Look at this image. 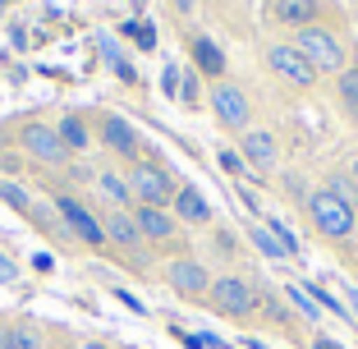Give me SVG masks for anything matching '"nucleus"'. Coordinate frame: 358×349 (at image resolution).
<instances>
[{
  "instance_id": "nucleus-1",
  "label": "nucleus",
  "mask_w": 358,
  "mask_h": 349,
  "mask_svg": "<svg viewBox=\"0 0 358 349\" xmlns=\"http://www.w3.org/2000/svg\"><path fill=\"white\" fill-rule=\"evenodd\" d=\"M202 308H211L216 318L248 322V318H257V308H262V290L239 271L211 276V290H207V299H202Z\"/></svg>"
},
{
  "instance_id": "nucleus-2",
  "label": "nucleus",
  "mask_w": 358,
  "mask_h": 349,
  "mask_svg": "<svg viewBox=\"0 0 358 349\" xmlns=\"http://www.w3.org/2000/svg\"><path fill=\"white\" fill-rule=\"evenodd\" d=\"M51 207H55V216H60V225L69 230V239L83 243L87 253H106V248H110V243H106L101 216H96L83 198H74V193H60V189H55V193H51Z\"/></svg>"
},
{
  "instance_id": "nucleus-3",
  "label": "nucleus",
  "mask_w": 358,
  "mask_h": 349,
  "mask_svg": "<svg viewBox=\"0 0 358 349\" xmlns=\"http://www.w3.org/2000/svg\"><path fill=\"white\" fill-rule=\"evenodd\" d=\"M294 46H299V55H303V60H308V64L317 69V78H322V74H331V78H336L340 69L349 64L345 37H340L336 28H327V23H313V28H299V32H294Z\"/></svg>"
},
{
  "instance_id": "nucleus-4",
  "label": "nucleus",
  "mask_w": 358,
  "mask_h": 349,
  "mask_svg": "<svg viewBox=\"0 0 358 349\" xmlns=\"http://www.w3.org/2000/svg\"><path fill=\"white\" fill-rule=\"evenodd\" d=\"M101 225H106V243L120 253V262L134 276H148L152 253H148V243H143V230H138L134 212H101Z\"/></svg>"
},
{
  "instance_id": "nucleus-5",
  "label": "nucleus",
  "mask_w": 358,
  "mask_h": 349,
  "mask_svg": "<svg viewBox=\"0 0 358 349\" xmlns=\"http://www.w3.org/2000/svg\"><path fill=\"white\" fill-rule=\"evenodd\" d=\"M129 180V193H134V207H170L179 193V184L170 180V170L161 166L157 157H143L124 170Z\"/></svg>"
},
{
  "instance_id": "nucleus-6",
  "label": "nucleus",
  "mask_w": 358,
  "mask_h": 349,
  "mask_svg": "<svg viewBox=\"0 0 358 349\" xmlns=\"http://www.w3.org/2000/svg\"><path fill=\"white\" fill-rule=\"evenodd\" d=\"M303 207H308V221H313V230L322 234V239H331V243H345L349 234H354V225H358L354 207H349V202H340L331 189L308 193Z\"/></svg>"
},
{
  "instance_id": "nucleus-7",
  "label": "nucleus",
  "mask_w": 358,
  "mask_h": 349,
  "mask_svg": "<svg viewBox=\"0 0 358 349\" xmlns=\"http://www.w3.org/2000/svg\"><path fill=\"white\" fill-rule=\"evenodd\" d=\"M92 138L101 143L110 157H120L124 166H134V161L148 157V148H143V138H138V129L129 124L124 115H115V111H96L92 115Z\"/></svg>"
},
{
  "instance_id": "nucleus-8",
  "label": "nucleus",
  "mask_w": 358,
  "mask_h": 349,
  "mask_svg": "<svg viewBox=\"0 0 358 349\" xmlns=\"http://www.w3.org/2000/svg\"><path fill=\"white\" fill-rule=\"evenodd\" d=\"M14 143H19L23 152H28L37 166H69V148L60 143V134H55V124H42V120H23L19 129H14Z\"/></svg>"
},
{
  "instance_id": "nucleus-9",
  "label": "nucleus",
  "mask_w": 358,
  "mask_h": 349,
  "mask_svg": "<svg viewBox=\"0 0 358 349\" xmlns=\"http://www.w3.org/2000/svg\"><path fill=\"white\" fill-rule=\"evenodd\" d=\"M211 115H216V124L225 129V134H248L253 129V101H248V92H243L239 83H230V78H221V83L211 87Z\"/></svg>"
},
{
  "instance_id": "nucleus-10",
  "label": "nucleus",
  "mask_w": 358,
  "mask_h": 349,
  "mask_svg": "<svg viewBox=\"0 0 358 349\" xmlns=\"http://www.w3.org/2000/svg\"><path fill=\"white\" fill-rule=\"evenodd\" d=\"M266 69H271L280 83L299 87V92H308V87H317V69L299 55L294 42H271L266 46Z\"/></svg>"
},
{
  "instance_id": "nucleus-11",
  "label": "nucleus",
  "mask_w": 358,
  "mask_h": 349,
  "mask_svg": "<svg viewBox=\"0 0 358 349\" xmlns=\"http://www.w3.org/2000/svg\"><path fill=\"white\" fill-rule=\"evenodd\" d=\"M161 280H166L179 299H198V304L211 290V271H207V262H198V257H170L166 271H161Z\"/></svg>"
},
{
  "instance_id": "nucleus-12",
  "label": "nucleus",
  "mask_w": 358,
  "mask_h": 349,
  "mask_svg": "<svg viewBox=\"0 0 358 349\" xmlns=\"http://www.w3.org/2000/svg\"><path fill=\"white\" fill-rule=\"evenodd\" d=\"M234 152H239V161L248 170H257V175H271V170L280 166V138H275L271 129H257L253 124L248 134L239 138V148H234Z\"/></svg>"
},
{
  "instance_id": "nucleus-13",
  "label": "nucleus",
  "mask_w": 358,
  "mask_h": 349,
  "mask_svg": "<svg viewBox=\"0 0 358 349\" xmlns=\"http://www.w3.org/2000/svg\"><path fill=\"white\" fill-rule=\"evenodd\" d=\"M134 221L143 230V243H157V248H170L179 234V221L170 207H134Z\"/></svg>"
},
{
  "instance_id": "nucleus-14",
  "label": "nucleus",
  "mask_w": 358,
  "mask_h": 349,
  "mask_svg": "<svg viewBox=\"0 0 358 349\" xmlns=\"http://www.w3.org/2000/svg\"><path fill=\"white\" fill-rule=\"evenodd\" d=\"M170 212H175L179 225H211V221H216L211 202L202 198V189H193V184H179L175 202H170Z\"/></svg>"
},
{
  "instance_id": "nucleus-15",
  "label": "nucleus",
  "mask_w": 358,
  "mask_h": 349,
  "mask_svg": "<svg viewBox=\"0 0 358 349\" xmlns=\"http://www.w3.org/2000/svg\"><path fill=\"white\" fill-rule=\"evenodd\" d=\"M189 55H193V64H198L202 78H216V83L225 78V51L211 42L207 32H189Z\"/></svg>"
},
{
  "instance_id": "nucleus-16",
  "label": "nucleus",
  "mask_w": 358,
  "mask_h": 349,
  "mask_svg": "<svg viewBox=\"0 0 358 349\" xmlns=\"http://www.w3.org/2000/svg\"><path fill=\"white\" fill-rule=\"evenodd\" d=\"M317 14H322V0H271V19L285 28H313Z\"/></svg>"
},
{
  "instance_id": "nucleus-17",
  "label": "nucleus",
  "mask_w": 358,
  "mask_h": 349,
  "mask_svg": "<svg viewBox=\"0 0 358 349\" xmlns=\"http://www.w3.org/2000/svg\"><path fill=\"white\" fill-rule=\"evenodd\" d=\"M0 349H46V336L32 318L0 322Z\"/></svg>"
},
{
  "instance_id": "nucleus-18",
  "label": "nucleus",
  "mask_w": 358,
  "mask_h": 349,
  "mask_svg": "<svg viewBox=\"0 0 358 349\" xmlns=\"http://www.w3.org/2000/svg\"><path fill=\"white\" fill-rule=\"evenodd\" d=\"M96 198L106 202V212H134L129 180H124V175H115V170H101V175H96Z\"/></svg>"
},
{
  "instance_id": "nucleus-19",
  "label": "nucleus",
  "mask_w": 358,
  "mask_h": 349,
  "mask_svg": "<svg viewBox=\"0 0 358 349\" xmlns=\"http://www.w3.org/2000/svg\"><path fill=\"white\" fill-rule=\"evenodd\" d=\"M55 134H60V143L69 148V157H87V152H92V129H87L83 115H60Z\"/></svg>"
},
{
  "instance_id": "nucleus-20",
  "label": "nucleus",
  "mask_w": 358,
  "mask_h": 349,
  "mask_svg": "<svg viewBox=\"0 0 358 349\" xmlns=\"http://www.w3.org/2000/svg\"><path fill=\"white\" fill-rule=\"evenodd\" d=\"M336 97H340V106H345V115L358 120V64H345L336 74Z\"/></svg>"
},
{
  "instance_id": "nucleus-21",
  "label": "nucleus",
  "mask_w": 358,
  "mask_h": 349,
  "mask_svg": "<svg viewBox=\"0 0 358 349\" xmlns=\"http://www.w3.org/2000/svg\"><path fill=\"white\" fill-rule=\"evenodd\" d=\"M101 60L115 69V78L120 83H138V74H134V64L120 55V46H115V37H101Z\"/></svg>"
},
{
  "instance_id": "nucleus-22",
  "label": "nucleus",
  "mask_w": 358,
  "mask_h": 349,
  "mask_svg": "<svg viewBox=\"0 0 358 349\" xmlns=\"http://www.w3.org/2000/svg\"><path fill=\"white\" fill-rule=\"evenodd\" d=\"M248 239H253L257 248L271 257V262H285V257H289V253H285V243L271 234V225H266V221H262V225H248Z\"/></svg>"
},
{
  "instance_id": "nucleus-23",
  "label": "nucleus",
  "mask_w": 358,
  "mask_h": 349,
  "mask_svg": "<svg viewBox=\"0 0 358 349\" xmlns=\"http://www.w3.org/2000/svg\"><path fill=\"white\" fill-rule=\"evenodd\" d=\"M0 202H10V207H14L19 216H32V207H37V202H32V198H28V193H23L14 180H0Z\"/></svg>"
},
{
  "instance_id": "nucleus-24",
  "label": "nucleus",
  "mask_w": 358,
  "mask_h": 349,
  "mask_svg": "<svg viewBox=\"0 0 358 349\" xmlns=\"http://www.w3.org/2000/svg\"><path fill=\"white\" fill-rule=\"evenodd\" d=\"M285 299H289V304H294V313H303L308 322H317V318H322V308L313 304V294H308L303 285H285Z\"/></svg>"
},
{
  "instance_id": "nucleus-25",
  "label": "nucleus",
  "mask_w": 358,
  "mask_h": 349,
  "mask_svg": "<svg viewBox=\"0 0 358 349\" xmlns=\"http://www.w3.org/2000/svg\"><path fill=\"white\" fill-rule=\"evenodd\" d=\"M124 37H134V46H143V51H152V46H157V28H152V23L148 19H143V23H124Z\"/></svg>"
},
{
  "instance_id": "nucleus-26",
  "label": "nucleus",
  "mask_w": 358,
  "mask_h": 349,
  "mask_svg": "<svg viewBox=\"0 0 358 349\" xmlns=\"http://www.w3.org/2000/svg\"><path fill=\"white\" fill-rule=\"evenodd\" d=\"M327 189L336 193L340 202H349V207H354V202H358V184L349 180V175H331V180H327Z\"/></svg>"
},
{
  "instance_id": "nucleus-27",
  "label": "nucleus",
  "mask_w": 358,
  "mask_h": 349,
  "mask_svg": "<svg viewBox=\"0 0 358 349\" xmlns=\"http://www.w3.org/2000/svg\"><path fill=\"white\" fill-rule=\"evenodd\" d=\"M266 225H271V234H275V239L285 243V253H289V257H299V239H294V230H289L285 221H275V216H271Z\"/></svg>"
},
{
  "instance_id": "nucleus-28",
  "label": "nucleus",
  "mask_w": 358,
  "mask_h": 349,
  "mask_svg": "<svg viewBox=\"0 0 358 349\" xmlns=\"http://www.w3.org/2000/svg\"><path fill=\"white\" fill-rule=\"evenodd\" d=\"M10 280H19V266L10 253H0V285H10Z\"/></svg>"
},
{
  "instance_id": "nucleus-29",
  "label": "nucleus",
  "mask_w": 358,
  "mask_h": 349,
  "mask_svg": "<svg viewBox=\"0 0 358 349\" xmlns=\"http://www.w3.org/2000/svg\"><path fill=\"white\" fill-rule=\"evenodd\" d=\"M308 349H345L336 336H327V331H317V336H308Z\"/></svg>"
},
{
  "instance_id": "nucleus-30",
  "label": "nucleus",
  "mask_w": 358,
  "mask_h": 349,
  "mask_svg": "<svg viewBox=\"0 0 358 349\" xmlns=\"http://www.w3.org/2000/svg\"><path fill=\"white\" fill-rule=\"evenodd\" d=\"M115 299H120V304L129 308V313H143V318H148V304H143V299H134L129 290H115Z\"/></svg>"
},
{
  "instance_id": "nucleus-31",
  "label": "nucleus",
  "mask_w": 358,
  "mask_h": 349,
  "mask_svg": "<svg viewBox=\"0 0 358 349\" xmlns=\"http://www.w3.org/2000/svg\"><path fill=\"white\" fill-rule=\"evenodd\" d=\"M345 299H349V304H345V308H349V318L358 322V285H345Z\"/></svg>"
},
{
  "instance_id": "nucleus-32",
  "label": "nucleus",
  "mask_w": 358,
  "mask_h": 349,
  "mask_svg": "<svg viewBox=\"0 0 358 349\" xmlns=\"http://www.w3.org/2000/svg\"><path fill=\"white\" fill-rule=\"evenodd\" d=\"M184 101H198V83H193V74H184Z\"/></svg>"
},
{
  "instance_id": "nucleus-33",
  "label": "nucleus",
  "mask_w": 358,
  "mask_h": 349,
  "mask_svg": "<svg viewBox=\"0 0 358 349\" xmlns=\"http://www.w3.org/2000/svg\"><path fill=\"white\" fill-rule=\"evenodd\" d=\"M78 349H110L106 340H78Z\"/></svg>"
},
{
  "instance_id": "nucleus-34",
  "label": "nucleus",
  "mask_w": 358,
  "mask_h": 349,
  "mask_svg": "<svg viewBox=\"0 0 358 349\" xmlns=\"http://www.w3.org/2000/svg\"><path fill=\"white\" fill-rule=\"evenodd\" d=\"M175 10H179V14H189V10H193V0H175Z\"/></svg>"
},
{
  "instance_id": "nucleus-35",
  "label": "nucleus",
  "mask_w": 358,
  "mask_h": 349,
  "mask_svg": "<svg viewBox=\"0 0 358 349\" xmlns=\"http://www.w3.org/2000/svg\"><path fill=\"white\" fill-rule=\"evenodd\" d=\"M349 180H354V184H358V157H354V161H349Z\"/></svg>"
},
{
  "instance_id": "nucleus-36",
  "label": "nucleus",
  "mask_w": 358,
  "mask_h": 349,
  "mask_svg": "<svg viewBox=\"0 0 358 349\" xmlns=\"http://www.w3.org/2000/svg\"><path fill=\"white\" fill-rule=\"evenodd\" d=\"M0 143H5V129H0Z\"/></svg>"
}]
</instances>
